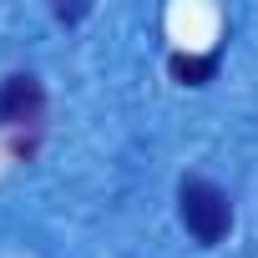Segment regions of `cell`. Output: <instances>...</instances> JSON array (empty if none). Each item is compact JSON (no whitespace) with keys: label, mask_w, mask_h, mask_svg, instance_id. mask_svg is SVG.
Listing matches in <instances>:
<instances>
[{"label":"cell","mask_w":258,"mask_h":258,"mask_svg":"<svg viewBox=\"0 0 258 258\" xmlns=\"http://www.w3.org/2000/svg\"><path fill=\"white\" fill-rule=\"evenodd\" d=\"M41 116V81L36 76H11L0 86V126H26Z\"/></svg>","instance_id":"obj_2"},{"label":"cell","mask_w":258,"mask_h":258,"mask_svg":"<svg viewBox=\"0 0 258 258\" xmlns=\"http://www.w3.org/2000/svg\"><path fill=\"white\" fill-rule=\"evenodd\" d=\"M172 66V76L182 81V86H203V81H213V71H218V51H208V56H172L167 61Z\"/></svg>","instance_id":"obj_3"},{"label":"cell","mask_w":258,"mask_h":258,"mask_svg":"<svg viewBox=\"0 0 258 258\" xmlns=\"http://www.w3.org/2000/svg\"><path fill=\"white\" fill-rule=\"evenodd\" d=\"M177 213H182V228H187L203 248L223 243L228 228H233V203H228V192L213 187L208 177H182V187H177Z\"/></svg>","instance_id":"obj_1"}]
</instances>
